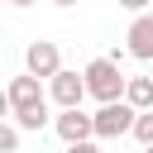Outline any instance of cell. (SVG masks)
<instances>
[{
    "mask_svg": "<svg viewBox=\"0 0 153 153\" xmlns=\"http://www.w3.org/2000/svg\"><path fill=\"white\" fill-rule=\"evenodd\" d=\"M81 76H86V96L96 100V105H105V100H124V72H120V62L115 57H91L86 67H81Z\"/></svg>",
    "mask_w": 153,
    "mask_h": 153,
    "instance_id": "6da1fadb",
    "label": "cell"
},
{
    "mask_svg": "<svg viewBox=\"0 0 153 153\" xmlns=\"http://www.w3.org/2000/svg\"><path fill=\"white\" fill-rule=\"evenodd\" d=\"M134 105L129 100H105V105H96V115H91V129H96V139H124L129 129H134Z\"/></svg>",
    "mask_w": 153,
    "mask_h": 153,
    "instance_id": "7a4b0ae2",
    "label": "cell"
},
{
    "mask_svg": "<svg viewBox=\"0 0 153 153\" xmlns=\"http://www.w3.org/2000/svg\"><path fill=\"white\" fill-rule=\"evenodd\" d=\"M48 100H53L57 110H67V105H81V100H86V76H81V72H67V67H57V72L48 76Z\"/></svg>",
    "mask_w": 153,
    "mask_h": 153,
    "instance_id": "3957f363",
    "label": "cell"
},
{
    "mask_svg": "<svg viewBox=\"0 0 153 153\" xmlns=\"http://www.w3.org/2000/svg\"><path fill=\"white\" fill-rule=\"evenodd\" d=\"M57 67H62V48H57L53 38H33V43L24 48V72H33L38 81H48Z\"/></svg>",
    "mask_w": 153,
    "mask_h": 153,
    "instance_id": "277c9868",
    "label": "cell"
},
{
    "mask_svg": "<svg viewBox=\"0 0 153 153\" xmlns=\"http://www.w3.org/2000/svg\"><path fill=\"white\" fill-rule=\"evenodd\" d=\"M53 129H57V139H62V143L96 139V129H91V115H86L81 105H67V110H57V115H53Z\"/></svg>",
    "mask_w": 153,
    "mask_h": 153,
    "instance_id": "5b68a950",
    "label": "cell"
},
{
    "mask_svg": "<svg viewBox=\"0 0 153 153\" xmlns=\"http://www.w3.org/2000/svg\"><path fill=\"white\" fill-rule=\"evenodd\" d=\"M5 96H10V110H33V105H48V91H43V81H38L33 72L14 76V81L5 86Z\"/></svg>",
    "mask_w": 153,
    "mask_h": 153,
    "instance_id": "8992f818",
    "label": "cell"
},
{
    "mask_svg": "<svg viewBox=\"0 0 153 153\" xmlns=\"http://www.w3.org/2000/svg\"><path fill=\"white\" fill-rule=\"evenodd\" d=\"M129 43V57H139V62H153V10H143V14H134V24H129V33H124Z\"/></svg>",
    "mask_w": 153,
    "mask_h": 153,
    "instance_id": "52a82bcc",
    "label": "cell"
},
{
    "mask_svg": "<svg viewBox=\"0 0 153 153\" xmlns=\"http://www.w3.org/2000/svg\"><path fill=\"white\" fill-rule=\"evenodd\" d=\"M124 100L134 110H153V76H129L124 81Z\"/></svg>",
    "mask_w": 153,
    "mask_h": 153,
    "instance_id": "ba28073f",
    "label": "cell"
},
{
    "mask_svg": "<svg viewBox=\"0 0 153 153\" xmlns=\"http://www.w3.org/2000/svg\"><path fill=\"white\" fill-rule=\"evenodd\" d=\"M14 124L24 134H38L43 124H53V115H48V105H33V110H14Z\"/></svg>",
    "mask_w": 153,
    "mask_h": 153,
    "instance_id": "9c48e42d",
    "label": "cell"
},
{
    "mask_svg": "<svg viewBox=\"0 0 153 153\" xmlns=\"http://www.w3.org/2000/svg\"><path fill=\"white\" fill-rule=\"evenodd\" d=\"M139 143H153V110H139L134 115V129H129Z\"/></svg>",
    "mask_w": 153,
    "mask_h": 153,
    "instance_id": "30bf717a",
    "label": "cell"
},
{
    "mask_svg": "<svg viewBox=\"0 0 153 153\" xmlns=\"http://www.w3.org/2000/svg\"><path fill=\"white\" fill-rule=\"evenodd\" d=\"M19 134H24L19 124H5L0 120V153H19Z\"/></svg>",
    "mask_w": 153,
    "mask_h": 153,
    "instance_id": "8fae6325",
    "label": "cell"
},
{
    "mask_svg": "<svg viewBox=\"0 0 153 153\" xmlns=\"http://www.w3.org/2000/svg\"><path fill=\"white\" fill-rule=\"evenodd\" d=\"M67 153H100V139H81V143H67Z\"/></svg>",
    "mask_w": 153,
    "mask_h": 153,
    "instance_id": "7c38bea8",
    "label": "cell"
},
{
    "mask_svg": "<svg viewBox=\"0 0 153 153\" xmlns=\"http://www.w3.org/2000/svg\"><path fill=\"white\" fill-rule=\"evenodd\" d=\"M120 5H124V10H129V14H143V10H148V5H153V0H120Z\"/></svg>",
    "mask_w": 153,
    "mask_h": 153,
    "instance_id": "4fadbf2b",
    "label": "cell"
},
{
    "mask_svg": "<svg viewBox=\"0 0 153 153\" xmlns=\"http://www.w3.org/2000/svg\"><path fill=\"white\" fill-rule=\"evenodd\" d=\"M5 115H14V110H10V96H5V86H0V120H5Z\"/></svg>",
    "mask_w": 153,
    "mask_h": 153,
    "instance_id": "5bb4252c",
    "label": "cell"
},
{
    "mask_svg": "<svg viewBox=\"0 0 153 153\" xmlns=\"http://www.w3.org/2000/svg\"><path fill=\"white\" fill-rule=\"evenodd\" d=\"M5 5H19V10H29V5H38V0H5Z\"/></svg>",
    "mask_w": 153,
    "mask_h": 153,
    "instance_id": "9a60e30c",
    "label": "cell"
},
{
    "mask_svg": "<svg viewBox=\"0 0 153 153\" xmlns=\"http://www.w3.org/2000/svg\"><path fill=\"white\" fill-rule=\"evenodd\" d=\"M53 5H62V10H72V5H76V0H53Z\"/></svg>",
    "mask_w": 153,
    "mask_h": 153,
    "instance_id": "2e32d148",
    "label": "cell"
},
{
    "mask_svg": "<svg viewBox=\"0 0 153 153\" xmlns=\"http://www.w3.org/2000/svg\"><path fill=\"white\" fill-rule=\"evenodd\" d=\"M143 153H153V143H143Z\"/></svg>",
    "mask_w": 153,
    "mask_h": 153,
    "instance_id": "e0dca14e",
    "label": "cell"
},
{
    "mask_svg": "<svg viewBox=\"0 0 153 153\" xmlns=\"http://www.w3.org/2000/svg\"><path fill=\"white\" fill-rule=\"evenodd\" d=\"M148 76H153V62H148Z\"/></svg>",
    "mask_w": 153,
    "mask_h": 153,
    "instance_id": "ac0fdd59",
    "label": "cell"
},
{
    "mask_svg": "<svg viewBox=\"0 0 153 153\" xmlns=\"http://www.w3.org/2000/svg\"><path fill=\"white\" fill-rule=\"evenodd\" d=\"M0 5H5V0H0Z\"/></svg>",
    "mask_w": 153,
    "mask_h": 153,
    "instance_id": "d6986e66",
    "label": "cell"
}]
</instances>
